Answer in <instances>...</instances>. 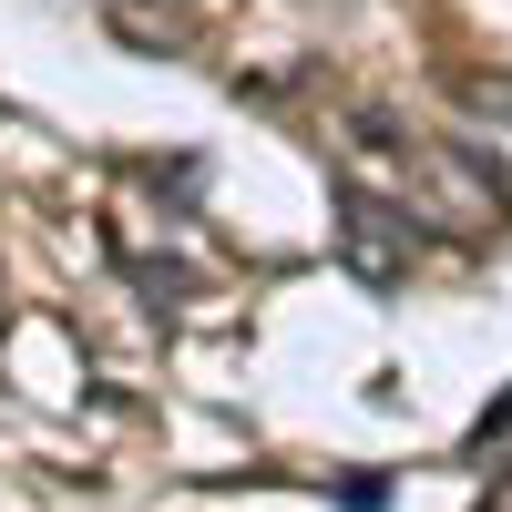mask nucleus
Returning a JSON list of instances; mask_svg holds the SVG:
<instances>
[{
  "instance_id": "obj_1",
  "label": "nucleus",
  "mask_w": 512,
  "mask_h": 512,
  "mask_svg": "<svg viewBox=\"0 0 512 512\" xmlns=\"http://www.w3.org/2000/svg\"><path fill=\"white\" fill-rule=\"evenodd\" d=\"M502 431H512V390H502V400H492V410H482V420H472V441H482V451H492V441H502Z\"/></svg>"
},
{
  "instance_id": "obj_2",
  "label": "nucleus",
  "mask_w": 512,
  "mask_h": 512,
  "mask_svg": "<svg viewBox=\"0 0 512 512\" xmlns=\"http://www.w3.org/2000/svg\"><path fill=\"white\" fill-rule=\"evenodd\" d=\"M472 93H482V103H492V113H512V82H472Z\"/></svg>"
}]
</instances>
